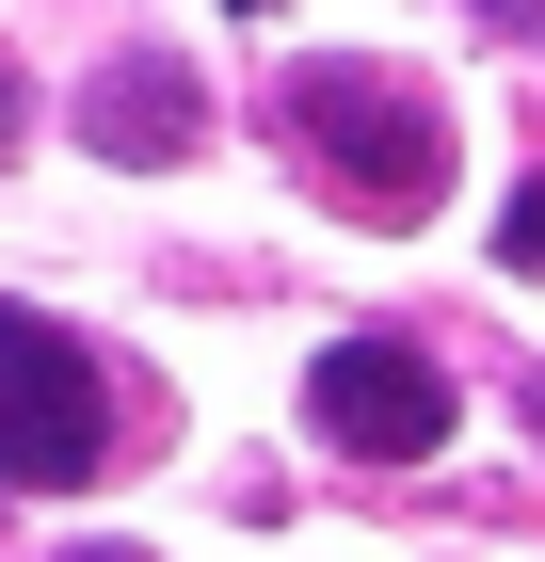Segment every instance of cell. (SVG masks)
<instances>
[{
    "label": "cell",
    "instance_id": "6da1fadb",
    "mask_svg": "<svg viewBox=\"0 0 545 562\" xmlns=\"http://www.w3.org/2000/svg\"><path fill=\"white\" fill-rule=\"evenodd\" d=\"M273 145H289V177L337 225H433L450 210V113H433L418 65H370V48L289 65L273 81Z\"/></svg>",
    "mask_w": 545,
    "mask_h": 562
},
{
    "label": "cell",
    "instance_id": "7a4b0ae2",
    "mask_svg": "<svg viewBox=\"0 0 545 562\" xmlns=\"http://www.w3.org/2000/svg\"><path fill=\"white\" fill-rule=\"evenodd\" d=\"M128 450V386L113 353L48 305H0V498H81Z\"/></svg>",
    "mask_w": 545,
    "mask_h": 562
},
{
    "label": "cell",
    "instance_id": "3957f363",
    "mask_svg": "<svg viewBox=\"0 0 545 562\" xmlns=\"http://www.w3.org/2000/svg\"><path fill=\"white\" fill-rule=\"evenodd\" d=\"M450 370H433L418 338H321V370H305V434H321L337 467H433L450 450Z\"/></svg>",
    "mask_w": 545,
    "mask_h": 562
},
{
    "label": "cell",
    "instance_id": "277c9868",
    "mask_svg": "<svg viewBox=\"0 0 545 562\" xmlns=\"http://www.w3.org/2000/svg\"><path fill=\"white\" fill-rule=\"evenodd\" d=\"M81 145H96V161H128V177L193 161V145H209V81H193L177 48H113V65L81 81Z\"/></svg>",
    "mask_w": 545,
    "mask_h": 562
},
{
    "label": "cell",
    "instance_id": "5b68a950",
    "mask_svg": "<svg viewBox=\"0 0 545 562\" xmlns=\"http://www.w3.org/2000/svg\"><path fill=\"white\" fill-rule=\"evenodd\" d=\"M498 273H545V161L513 177V210H498Z\"/></svg>",
    "mask_w": 545,
    "mask_h": 562
},
{
    "label": "cell",
    "instance_id": "8992f818",
    "mask_svg": "<svg viewBox=\"0 0 545 562\" xmlns=\"http://www.w3.org/2000/svg\"><path fill=\"white\" fill-rule=\"evenodd\" d=\"M481 16H498V33H545V0H481Z\"/></svg>",
    "mask_w": 545,
    "mask_h": 562
},
{
    "label": "cell",
    "instance_id": "52a82bcc",
    "mask_svg": "<svg viewBox=\"0 0 545 562\" xmlns=\"http://www.w3.org/2000/svg\"><path fill=\"white\" fill-rule=\"evenodd\" d=\"M0 161H16V65H0Z\"/></svg>",
    "mask_w": 545,
    "mask_h": 562
},
{
    "label": "cell",
    "instance_id": "ba28073f",
    "mask_svg": "<svg viewBox=\"0 0 545 562\" xmlns=\"http://www.w3.org/2000/svg\"><path fill=\"white\" fill-rule=\"evenodd\" d=\"M65 562H145V547H65Z\"/></svg>",
    "mask_w": 545,
    "mask_h": 562
},
{
    "label": "cell",
    "instance_id": "9c48e42d",
    "mask_svg": "<svg viewBox=\"0 0 545 562\" xmlns=\"http://www.w3.org/2000/svg\"><path fill=\"white\" fill-rule=\"evenodd\" d=\"M530 434H545V370H530Z\"/></svg>",
    "mask_w": 545,
    "mask_h": 562
}]
</instances>
